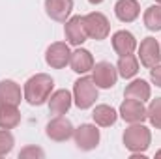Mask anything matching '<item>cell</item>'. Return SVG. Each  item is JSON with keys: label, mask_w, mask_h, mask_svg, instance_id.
I'll use <instances>...</instances> for the list:
<instances>
[{"label": "cell", "mask_w": 161, "mask_h": 159, "mask_svg": "<svg viewBox=\"0 0 161 159\" xmlns=\"http://www.w3.org/2000/svg\"><path fill=\"white\" fill-rule=\"evenodd\" d=\"M53 88H54V80H53L51 75H47V73H36V75H32L30 79L25 82L23 96H25V99H26L28 105L40 107V105L49 101V97L53 94Z\"/></svg>", "instance_id": "1"}, {"label": "cell", "mask_w": 161, "mask_h": 159, "mask_svg": "<svg viewBox=\"0 0 161 159\" xmlns=\"http://www.w3.org/2000/svg\"><path fill=\"white\" fill-rule=\"evenodd\" d=\"M124 146L131 152V154H144L150 148L152 142V133L146 125L142 123H131L129 127H125L124 131Z\"/></svg>", "instance_id": "2"}, {"label": "cell", "mask_w": 161, "mask_h": 159, "mask_svg": "<svg viewBox=\"0 0 161 159\" xmlns=\"http://www.w3.org/2000/svg\"><path fill=\"white\" fill-rule=\"evenodd\" d=\"M97 99V86L92 77H80L73 84V103L80 111H86L94 107Z\"/></svg>", "instance_id": "3"}, {"label": "cell", "mask_w": 161, "mask_h": 159, "mask_svg": "<svg viewBox=\"0 0 161 159\" xmlns=\"http://www.w3.org/2000/svg\"><path fill=\"white\" fill-rule=\"evenodd\" d=\"M84 25H86V32H88V38L96 41L107 40L109 32H111V25H109V19L99 13V11H92L88 15H84Z\"/></svg>", "instance_id": "4"}, {"label": "cell", "mask_w": 161, "mask_h": 159, "mask_svg": "<svg viewBox=\"0 0 161 159\" xmlns=\"http://www.w3.org/2000/svg\"><path fill=\"white\" fill-rule=\"evenodd\" d=\"M69 58H71V51H69V45L66 41L51 43L45 51V62H47V66H51L54 69L66 68L69 64Z\"/></svg>", "instance_id": "5"}, {"label": "cell", "mask_w": 161, "mask_h": 159, "mask_svg": "<svg viewBox=\"0 0 161 159\" xmlns=\"http://www.w3.org/2000/svg\"><path fill=\"white\" fill-rule=\"evenodd\" d=\"M73 139L77 148L82 152H90L99 144V129L92 123H80L73 131Z\"/></svg>", "instance_id": "6"}, {"label": "cell", "mask_w": 161, "mask_h": 159, "mask_svg": "<svg viewBox=\"0 0 161 159\" xmlns=\"http://www.w3.org/2000/svg\"><path fill=\"white\" fill-rule=\"evenodd\" d=\"M92 79L97 88H113L118 80V69L111 62H97L92 68Z\"/></svg>", "instance_id": "7"}, {"label": "cell", "mask_w": 161, "mask_h": 159, "mask_svg": "<svg viewBox=\"0 0 161 159\" xmlns=\"http://www.w3.org/2000/svg\"><path fill=\"white\" fill-rule=\"evenodd\" d=\"M64 34L69 45L80 47L84 41L88 40V32H86V25H84V15H73L66 21L64 26Z\"/></svg>", "instance_id": "8"}, {"label": "cell", "mask_w": 161, "mask_h": 159, "mask_svg": "<svg viewBox=\"0 0 161 159\" xmlns=\"http://www.w3.org/2000/svg\"><path fill=\"white\" fill-rule=\"evenodd\" d=\"M120 118L127 123H142L146 120V107L142 101L133 99V97H125L120 105L118 111Z\"/></svg>", "instance_id": "9"}, {"label": "cell", "mask_w": 161, "mask_h": 159, "mask_svg": "<svg viewBox=\"0 0 161 159\" xmlns=\"http://www.w3.org/2000/svg\"><path fill=\"white\" fill-rule=\"evenodd\" d=\"M73 131H75L73 123L68 118H64V116L53 118L47 123V127H45L47 137H49L51 140H54V142H64V140L71 139V137H73Z\"/></svg>", "instance_id": "10"}, {"label": "cell", "mask_w": 161, "mask_h": 159, "mask_svg": "<svg viewBox=\"0 0 161 159\" xmlns=\"http://www.w3.org/2000/svg\"><path fill=\"white\" fill-rule=\"evenodd\" d=\"M139 47V60L144 68H154L161 62V47L156 38H144Z\"/></svg>", "instance_id": "11"}, {"label": "cell", "mask_w": 161, "mask_h": 159, "mask_svg": "<svg viewBox=\"0 0 161 159\" xmlns=\"http://www.w3.org/2000/svg\"><path fill=\"white\" fill-rule=\"evenodd\" d=\"M49 111L51 114H56V116H64L69 109H71V103H73V96L69 90L62 88V90H56L51 94L49 97Z\"/></svg>", "instance_id": "12"}, {"label": "cell", "mask_w": 161, "mask_h": 159, "mask_svg": "<svg viewBox=\"0 0 161 159\" xmlns=\"http://www.w3.org/2000/svg\"><path fill=\"white\" fill-rule=\"evenodd\" d=\"M45 11L53 21L66 23L73 11V0H45Z\"/></svg>", "instance_id": "13"}, {"label": "cell", "mask_w": 161, "mask_h": 159, "mask_svg": "<svg viewBox=\"0 0 161 159\" xmlns=\"http://www.w3.org/2000/svg\"><path fill=\"white\" fill-rule=\"evenodd\" d=\"M113 49L118 56H125V54H133V51L137 49V40L129 30H118L113 34Z\"/></svg>", "instance_id": "14"}, {"label": "cell", "mask_w": 161, "mask_h": 159, "mask_svg": "<svg viewBox=\"0 0 161 159\" xmlns=\"http://www.w3.org/2000/svg\"><path fill=\"white\" fill-rule=\"evenodd\" d=\"M21 99H25V96L21 94V86L15 80H0V105L19 107Z\"/></svg>", "instance_id": "15"}, {"label": "cell", "mask_w": 161, "mask_h": 159, "mask_svg": "<svg viewBox=\"0 0 161 159\" xmlns=\"http://www.w3.org/2000/svg\"><path fill=\"white\" fill-rule=\"evenodd\" d=\"M69 66H71V69H73L75 73L84 75V73L92 71V68H94V56H92V52H90V51L80 49V47H79L77 51H73V52H71Z\"/></svg>", "instance_id": "16"}, {"label": "cell", "mask_w": 161, "mask_h": 159, "mask_svg": "<svg viewBox=\"0 0 161 159\" xmlns=\"http://www.w3.org/2000/svg\"><path fill=\"white\" fill-rule=\"evenodd\" d=\"M114 13L122 23H133L141 15V4L137 0H118L114 4Z\"/></svg>", "instance_id": "17"}, {"label": "cell", "mask_w": 161, "mask_h": 159, "mask_svg": "<svg viewBox=\"0 0 161 159\" xmlns=\"http://www.w3.org/2000/svg\"><path fill=\"white\" fill-rule=\"evenodd\" d=\"M125 97H133V99H139V101H148L150 96H152V88L150 84L144 79H135L131 80L127 86H125V92H124Z\"/></svg>", "instance_id": "18"}, {"label": "cell", "mask_w": 161, "mask_h": 159, "mask_svg": "<svg viewBox=\"0 0 161 159\" xmlns=\"http://www.w3.org/2000/svg\"><path fill=\"white\" fill-rule=\"evenodd\" d=\"M92 118L96 122V125H99V127H111V125L116 123L118 112L111 105H96V109L92 112Z\"/></svg>", "instance_id": "19"}, {"label": "cell", "mask_w": 161, "mask_h": 159, "mask_svg": "<svg viewBox=\"0 0 161 159\" xmlns=\"http://www.w3.org/2000/svg\"><path fill=\"white\" fill-rule=\"evenodd\" d=\"M21 123V112L13 105H0V129H13Z\"/></svg>", "instance_id": "20"}, {"label": "cell", "mask_w": 161, "mask_h": 159, "mask_svg": "<svg viewBox=\"0 0 161 159\" xmlns=\"http://www.w3.org/2000/svg\"><path fill=\"white\" fill-rule=\"evenodd\" d=\"M118 75L124 77V79H133L137 73H139V60L135 54H125V56H120L118 60Z\"/></svg>", "instance_id": "21"}, {"label": "cell", "mask_w": 161, "mask_h": 159, "mask_svg": "<svg viewBox=\"0 0 161 159\" xmlns=\"http://www.w3.org/2000/svg\"><path fill=\"white\" fill-rule=\"evenodd\" d=\"M144 26L152 32H159L161 30V4L150 6L144 11Z\"/></svg>", "instance_id": "22"}, {"label": "cell", "mask_w": 161, "mask_h": 159, "mask_svg": "<svg viewBox=\"0 0 161 159\" xmlns=\"http://www.w3.org/2000/svg\"><path fill=\"white\" fill-rule=\"evenodd\" d=\"M146 118L150 120V123L156 129H161V97H156L150 101V105L146 109Z\"/></svg>", "instance_id": "23"}, {"label": "cell", "mask_w": 161, "mask_h": 159, "mask_svg": "<svg viewBox=\"0 0 161 159\" xmlns=\"http://www.w3.org/2000/svg\"><path fill=\"white\" fill-rule=\"evenodd\" d=\"M15 139L9 129H0V156H8L13 150Z\"/></svg>", "instance_id": "24"}, {"label": "cell", "mask_w": 161, "mask_h": 159, "mask_svg": "<svg viewBox=\"0 0 161 159\" xmlns=\"http://www.w3.org/2000/svg\"><path fill=\"white\" fill-rule=\"evenodd\" d=\"M45 154H43V150L41 148H36V146H26V148H23L21 150V154H19V157H43Z\"/></svg>", "instance_id": "25"}, {"label": "cell", "mask_w": 161, "mask_h": 159, "mask_svg": "<svg viewBox=\"0 0 161 159\" xmlns=\"http://www.w3.org/2000/svg\"><path fill=\"white\" fill-rule=\"evenodd\" d=\"M150 79H152V82H154L156 86H159L161 88V64L154 66V68H150Z\"/></svg>", "instance_id": "26"}, {"label": "cell", "mask_w": 161, "mask_h": 159, "mask_svg": "<svg viewBox=\"0 0 161 159\" xmlns=\"http://www.w3.org/2000/svg\"><path fill=\"white\" fill-rule=\"evenodd\" d=\"M88 2H90V4H94V6H96V4H101V2H103V0H88Z\"/></svg>", "instance_id": "27"}, {"label": "cell", "mask_w": 161, "mask_h": 159, "mask_svg": "<svg viewBox=\"0 0 161 159\" xmlns=\"http://www.w3.org/2000/svg\"><path fill=\"white\" fill-rule=\"evenodd\" d=\"M156 159H161V150L159 152H156Z\"/></svg>", "instance_id": "28"}, {"label": "cell", "mask_w": 161, "mask_h": 159, "mask_svg": "<svg viewBox=\"0 0 161 159\" xmlns=\"http://www.w3.org/2000/svg\"><path fill=\"white\" fill-rule=\"evenodd\" d=\"M156 2H158V4H161V0H156Z\"/></svg>", "instance_id": "29"}]
</instances>
